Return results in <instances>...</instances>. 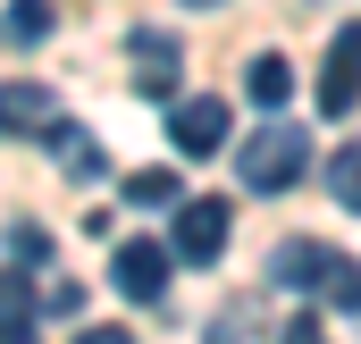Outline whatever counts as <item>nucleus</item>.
<instances>
[{
  "label": "nucleus",
  "instance_id": "4468645a",
  "mask_svg": "<svg viewBox=\"0 0 361 344\" xmlns=\"http://www.w3.org/2000/svg\"><path fill=\"white\" fill-rule=\"evenodd\" d=\"M328 193H336L345 210H361V135L336 152V160H328Z\"/></svg>",
  "mask_w": 361,
  "mask_h": 344
},
{
  "label": "nucleus",
  "instance_id": "0eeeda50",
  "mask_svg": "<svg viewBox=\"0 0 361 344\" xmlns=\"http://www.w3.org/2000/svg\"><path fill=\"white\" fill-rule=\"evenodd\" d=\"M51 126H59V92L51 85H0V135L51 143Z\"/></svg>",
  "mask_w": 361,
  "mask_h": 344
},
{
  "label": "nucleus",
  "instance_id": "ddd939ff",
  "mask_svg": "<svg viewBox=\"0 0 361 344\" xmlns=\"http://www.w3.org/2000/svg\"><path fill=\"white\" fill-rule=\"evenodd\" d=\"M126 202L135 210H177L185 185H177V168H143V176H126Z\"/></svg>",
  "mask_w": 361,
  "mask_h": 344
},
{
  "label": "nucleus",
  "instance_id": "f8f14e48",
  "mask_svg": "<svg viewBox=\"0 0 361 344\" xmlns=\"http://www.w3.org/2000/svg\"><path fill=\"white\" fill-rule=\"evenodd\" d=\"M0 42H51V0H8V17H0Z\"/></svg>",
  "mask_w": 361,
  "mask_h": 344
},
{
  "label": "nucleus",
  "instance_id": "9d476101",
  "mask_svg": "<svg viewBox=\"0 0 361 344\" xmlns=\"http://www.w3.org/2000/svg\"><path fill=\"white\" fill-rule=\"evenodd\" d=\"M34 319H42L34 285L25 277H0V344H34Z\"/></svg>",
  "mask_w": 361,
  "mask_h": 344
},
{
  "label": "nucleus",
  "instance_id": "a211bd4d",
  "mask_svg": "<svg viewBox=\"0 0 361 344\" xmlns=\"http://www.w3.org/2000/svg\"><path fill=\"white\" fill-rule=\"evenodd\" d=\"M277 344H328V328H319V311H294V319L277 328Z\"/></svg>",
  "mask_w": 361,
  "mask_h": 344
},
{
  "label": "nucleus",
  "instance_id": "f03ea898",
  "mask_svg": "<svg viewBox=\"0 0 361 344\" xmlns=\"http://www.w3.org/2000/svg\"><path fill=\"white\" fill-rule=\"evenodd\" d=\"M227 235H235V202L193 193V202H177V219H169V260H185V269H219Z\"/></svg>",
  "mask_w": 361,
  "mask_h": 344
},
{
  "label": "nucleus",
  "instance_id": "2eb2a0df",
  "mask_svg": "<svg viewBox=\"0 0 361 344\" xmlns=\"http://www.w3.org/2000/svg\"><path fill=\"white\" fill-rule=\"evenodd\" d=\"M8 260H17V269H42V260H51V235H42L34 219H25V227H8Z\"/></svg>",
  "mask_w": 361,
  "mask_h": 344
},
{
  "label": "nucleus",
  "instance_id": "1a4fd4ad",
  "mask_svg": "<svg viewBox=\"0 0 361 344\" xmlns=\"http://www.w3.org/2000/svg\"><path fill=\"white\" fill-rule=\"evenodd\" d=\"M244 92H252V109L286 118V101H294V59H286V51H261V59L244 68Z\"/></svg>",
  "mask_w": 361,
  "mask_h": 344
},
{
  "label": "nucleus",
  "instance_id": "f257e3e1",
  "mask_svg": "<svg viewBox=\"0 0 361 344\" xmlns=\"http://www.w3.org/2000/svg\"><path fill=\"white\" fill-rule=\"evenodd\" d=\"M235 176H244V193H286V185H302V176H311V135H302L294 118H269L261 135H244Z\"/></svg>",
  "mask_w": 361,
  "mask_h": 344
},
{
  "label": "nucleus",
  "instance_id": "39448f33",
  "mask_svg": "<svg viewBox=\"0 0 361 344\" xmlns=\"http://www.w3.org/2000/svg\"><path fill=\"white\" fill-rule=\"evenodd\" d=\"M353 101H361V17L336 25V42H328V68H319V118H353Z\"/></svg>",
  "mask_w": 361,
  "mask_h": 344
},
{
  "label": "nucleus",
  "instance_id": "412c9836",
  "mask_svg": "<svg viewBox=\"0 0 361 344\" xmlns=\"http://www.w3.org/2000/svg\"><path fill=\"white\" fill-rule=\"evenodd\" d=\"M185 8H227V0H185Z\"/></svg>",
  "mask_w": 361,
  "mask_h": 344
},
{
  "label": "nucleus",
  "instance_id": "aec40b11",
  "mask_svg": "<svg viewBox=\"0 0 361 344\" xmlns=\"http://www.w3.org/2000/svg\"><path fill=\"white\" fill-rule=\"evenodd\" d=\"M76 344H135V328H76Z\"/></svg>",
  "mask_w": 361,
  "mask_h": 344
},
{
  "label": "nucleus",
  "instance_id": "6ab92c4d",
  "mask_svg": "<svg viewBox=\"0 0 361 344\" xmlns=\"http://www.w3.org/2000/svg\"><path fill=\"white\" fill-rule=\"evenodd\" d=\"M42 311H51V319H76V311H85V285H51V302H42Z\"/></svg>",
  "mask_w": 361,
  "mask_h": 344
},
{
  "label": "nucleus",
  "instance_id": "9b49d317",
  "mask_svg": "<svg viewBox=\"0 0 361 344\" xmlns=\"http://www.w3.org/2000/svg\"><path fill=\"white\" fill-rule=\"evenodd\" d=\"M51 143H59V160H68V176H76V185H101V176H109V152H101L92 135H76L68 118L51 126Z\"/></svg>",
  "mask_w": 361,
  "mask_h": 344
},
{
  "label": "nucleus",
  "instance_id": "dca6fc26",
  "mask_svg": "<svg viewBox=\"0 0 361 344\" xmlns=\"http://www.w3.org/2000/svg\"><path fill=\"white\" fill-rule=\"evenodd\" d=\"M319 302H336V311H361V269H353V260H345V269L319 285Z\"/></svg>",
  "mask_w": 361,
  "mask_h": 344
},
{
  "label": "nucleus",
  "instance_id": "7ed1b4c3",
  "mask_svg": "<svg viewBox=\"0 0 361 344\" xmlns=\"http://www.w3.org/2000/svg\"><path fill=\"white\" fill-rule=\"evenodd\" d=\"M227 135H235L227 101H210V92H177V101H169V143H177L185 160H210Z\"/></svg>",
  "mask_w": 361,
  "mask_h": 344
},
{
  "label": "nucleus",
  "instance_id": "f3484780",
  "mask_svg": "<svg viewBox=\"0 0 361 344\" xmlns=\"http://www.w3.org/2000/svg\"><path fill=\"white\" fill-rule=\"evenodd\" d=\"M252 336H261V311H252V302H235L227 328H210V344H252Z\"/></svg>",
  "mask_w": 361,
  "mask_h": 344
},
{
  "label": "nucleus",
  "instance_id": "6e6552de",
  "mask_svg": "<svg viewBox=\"0 0 361 344\" xmlns=\"http://www.w3.org/2000/svg\"><path fill=\"white\" fill-rule=\"evenodd\" d=\"M126 51H135V85L152 92V101H177V42H169V34H152V25H143V34H126Z\"/></svg>",
  "mask_w": 361,
  "mask_h": 344
},
{
  "label": "nucleus",
  "instance_id": "20e7f679",
  "mask_svg": "<svg viewBox=\"0 0 361 344\" xmlns=\"http://www.w3.org/2000/svg\"><path fill=\"white\" fill-rule=\"evenodd\" d=\"M336 269H345V252H336V244H319V235H286V244L269 252V277L286 285V294H319Z\"/></svg>",
  "mask_w": 361,
  "mask_h": 344
},
{
  "label": "nucleus",
  "instance_id": "423d86ee",
  "mask_svg": "<svg viewBox=\"0 0 361 344\" xmlns=\"http://www.w3.org/2000/svg\"><path fill=\"white\" fill-rule=\"evenodd\" d=\"M109 277H118V294H126V302H160V294H169V277H177V260H169V244L135 235V244H118Z\"/></svg>",
  "mask_w": 361,
  "mask_h": 344
}]
</instances>
